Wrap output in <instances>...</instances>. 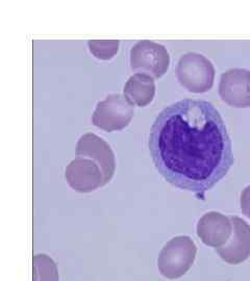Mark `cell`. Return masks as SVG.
Instances as JSON below:
<instances>
[{"label": "cell", "mask_w": 250, "mask_h": 281, "mask_svg": "<svg viewBox=\"0 0 250 281\" xmlns=\"http://www.w3.org/2000/svg\"><path fill=\"white\" fill-rule=\"evenodd\" d=\"M215 67L207 57L197 52H188L177 62L175 75L189 92L205 93L212 89L215 80Z\"/></svg>", "instance_id": "3957f363"}, {"label": "cell", "mask_w": 250, "mask_h": 281, "mask_svg": "<svg viewBox=\"0 0 250 281\" xmlns=\"http://www.w3.org/2000/svg\"><path fill=\"white\" fill-rule=\"evenodd\" d=\"M155 84L152 76L145 73L131 75L124 86V95L138 106H145L153 100Z\"/></svg>", "instance_id": "8fae6325"}, {"label": "cell", "mask_w": 250, "mask_h": 281, "mask_svg": "<svg viewBox=\"0 0 250 281\" xmlns=\"http://www.w3.org/2000/svg\"><path fill=\"white\" fill-rule=\"evenodd\" d=\"M149 151L159 173L173 187L195 194L213 189L235 163L223 118L210 102L182 99L157 115Z\"/></svg>", "instance_id": "6da1fadb"}, {"label": "cell", "mask_w": 250, "mask_h": 281, "mask_svg": "<svg viewBox=\"0 0 250 281\" xmlns=\"http://www.w3.org/2000/svg\"><path fill=\"white\" fill-rule=\"evenodd\" d=\"M196 232L204 245L218 249L231 236L233 223L230 217L218 211H208L198 220Z\"/></svg>", "instance_id": "9c48e42d"}, {"label": "cell", "mask_w": 250, "mask_h": 281, "mask_svg": "<svg viewBox=\"0 0 250 281\" xmlns=\"http://www.w3.org/2000/svg\"><path fill=\"white\" fill-rule=\"evenodd\" d=\"M218 93L222 101L236 108L250 107V71L233 68L222 73Z\"/></svg>", "instance_id": "52a82bcc"}, {"label": "cell", "mask_w": 250, "mask_h": 281, "mask_svg": "<svg viewBox=\"0 0 250 281\" xmlns=\"http://www.w3.org/2000/svg\"><path fill=\"white\" fill-rule=\"evenodd\" d=\"M76 155L94 160L101 168L105 182L111 181L116 170L115 154L103 138L92 132L82 134L76 143Z\"/></svg>", "instance_id": "ba28073f"}, {"label": "cell", "mask_w": 250, "mask_h": 281, "mask_svg": "<svg viewBox=\"0 0 250 281\" xmlns=\"http://www.w3.org/2000/svg\"><path fill=\"white\" fill-rule=\"evenodd\" d=\"M197 254V247L188 235L171 238L162 248L157 257V269L163 277L170 280L186 275L192 268Z\"/></svg>", "instance_id": "7a4b0ae2"}, {"label": "cell", "mask_w": 250, "mask_h": 281, "mask_svg": "<svg viewBox=\"0 0 250 281\" xmlns=\"http://www.w3.org/2000/svg\"><path fill=\"white\" fill-rule=\"evenodd\" d=\"M170 56L162 44L149 40H142L130 49V67L138 73H145L154 78L162 77L167 72Z\"/></svg>", "instance_id": "5b68a950"}, {"label": "cell", "mask_w": 250, "mask_h": 281, "mask_svg": "<svg viewBox=\"0 0 250 281\" xmlns=\"http://www.w3.org/2000/svg\"><path fill=\"white\" fill-rule=\"evenodd\" d=\"M240 207L241 210L248 219H250V184L247 185L240 197Z\"/></svg>", "instance_id": "5bb4252c"}, {"label": "cell", "mask_w": 250, "mask_h": 281, "mask_svg": "<svg viewBox=\"0 0 250 281\" xmlns=\"http://www.w3.org/2000/svg\"><path fill=\"white\" fill-rule=\"evenodd\" d=\"M69 187L78 193H90L106 184L101 168L88 157L77 156L65 170Z\"/></svg>", "instance_id": "8992f818"}, {"label": "cell", "mask_w": 250, "mask_h": 281, "mask_svg": "<svg viewBox=\"0 0 250 281\" xmlns=\"http://www.w3.org/2000/svg\"><path fill=\"white\" fill-rule=\"evenodd\" d=\"M135 115V104L125 95L114 93L96 104L92 122L105 131H116L125 128Z\"/></svg>", "instance_id": "277c9868"}, {"label": "cell", "mask_w": 250, "mask_h": 281, "mask_svg": "<svg viewBox=\"0 0 250 281\" xmlns=\"http://www.w3.org/2000/svg\"><path fill=\"white\" fill-rule=\"evenodd\" d=\"M32 281H60L58 266L50 256L46 254L33 256Z\"/></svg>", "instance_id": "7c38bea8"}, {"label": "cell", "mask_w": 250, "mask_h": 281, "mask_svg": "<svg viewBox=\"0 0 250 281\" xmlns=\"http://www.w3.org/2000/svg\"><path fill=\"white\" fill-rule=\"evenodd\" d=\"M233 233L228 242L215 249L222 260L228 264H239L250 256V225L240 217H230Z\"/></svg>", "instance_id": "30bf717a"}, {"label": "cell", "mask_w": 250, "mask_h": 281, "mask_svg": "<svg viewBox=\"0 0 250 281\" xmlns=\"http://www.w3.org/2000/svg\"><path fill=\"white\" fill-rule=\"evenodd\" d=\"M119 40H89L88 46L92 54L98 59H111L118 52Z\"/></svg>", "instance_id": "4fadbf2b"}]
</instances>
